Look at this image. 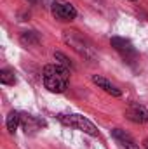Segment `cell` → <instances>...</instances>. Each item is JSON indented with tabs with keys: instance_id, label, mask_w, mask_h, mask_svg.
Instances as JSON below:
<instances>
[{
	"instance_id": "obj_1",
	"label": "cell",
	"mask_w": 148,
	"mask_h": 149,
	"mask_svg": "<svg viewBox=\"0 0 148 149\" xmlns=\"http://www.w3.org/2000/svg\"><path fill=\"white\" fill-rule=\"evenodd\" d=\"M70 71L59 64H49L44 68V85L47 90L54 94H61L68 87Z\"/></svg>"
},
{
	"instance_id": "obj_2",
	"label": "cell",
	"mask_w": 148,
	"mask_h": 149,
	"mask_svg": "<svg viewBox=\"0 0 148 149\" xmlns=\"http://www.w3.org/2000/svg\"><path fill=\"white\" fill-rule=\"evenodd\" d=\"M58 118L66 127L77 128V130H80V132H84L87 135H92V137L98 135V127L91 120H87L85 116H82V114H59Z\"/></svg>"
},
{
	"instance_id": "obj_3",
	"label": "cell",
	"mask_w": 148,
	"mask_h": 149,
	"mask_svg": "<svg viewBox=\"0 0 148 149\" xmlns=\"http://www.w3.org/2000/svg\"><path fill=\"white\" fill-rule=\"evenodd\" d=\"M51 10H52V16L59 21H73L77 17V9L66 0H56Z\"/></svg>"
},
{
	"instance_id": "obj_4",
	"label": "cell",
	"mask_w": 148,
	"mask_h": 149,
	"mask_svg": "<svg viewBox=\"0 0 148 149\" xmlns=\"http://www.w3.org/2000/svg\"><path fill=\"white\" fill-rule=\"evenodd\" d=\"M110 43L124 59H132V57H136V49L132 47V43H131L129 40L120 38V37H113L110 40Z\"/></svg>"
},
{
	"instance_id": "obj_5",
	"label": "cell",
	"mask_w": 148,
	"mask_h": 149,
	"mask_svg": "<svg viewBox=\"0 0 148 149\" xmlns=\"http://www.w3.org/2000/svg\"><path fill=\"white\" fill-rule=\"evenodd\" d=\"M125 116H127V120H131L134 123H148V109L138 102H131L127 106Z\"/></svg>"
},
{
	"instance_id": "obj_6",
	"label": "cell",
	"mask_w": 148,
	"mask_h": 149,
	"mask_svg": "<svg viewBox=\"0 0 148 149\" xmlns=\"http://www.w3.org/2000/svg\"><path fill=\"white\" fill-rule=\"evenodd\" d=\"M111 137L115 139L117 146H118L120 149H140V146L132 141V137H131L125 130L113 128V130H111Z\"/></svg>"
},
{
	"instance_id": "obj_7",
	"label": "cell",
	"mask_w": 148,
	"mask_h": 149,
	"mask_svg": "<svg viewBox=\"0 0 148 149\" xmlns=\"http://www.w3.org/2000/svg\"><path fill=\"white\" fill-rule=\"evenodd\" d=\"M92 81L99 87V88H103L106 94H110V95H113V97H120V90L111 83V81H108L106 78H103V76H98V74H94L92 76Z\"/></svg>"
},
{
	"instance_id": "obj_8",
	"label": "cell",
	"mask_w": 148,
	"mask_h": 149,
	"mask_svg": "<svg viewBox=\"0 0 148 149\" xmlns=\"http://www.w3.org/2000/svg\"><path fill=\"white\" fill-rule=\"evenodd\" d=\"M21 121H23V116H21L18 111L9 113V114H7V120H5V127H7L9 134H14V132L18 130V127L21 125Z\"/></svg>"
},
{
	"instance_id": "obj_9",
	"label": "cell",
	"mask_w": 148,
	"mask_h": 149,
	"mask_svg": "<svg viewBox=\"0 0 148 149\" xmlns=\"http://www.w3.org/2000/svg\"><path fill=\"white\" fill-rule=\"evenodd\" d=\"M0 81H2L4 85H14V83H16L14 71H12V70H7V68L0 70Z\"/></svg>"
},
{
	"instance_id": "obj_10",
	"label": "cell",
	"mask_w": 148,
	"mask_h": 149,
	"mask_svg": "<svg viewBox=\"0 0 148 149\" xmlns=\"http://www.w3.org/2000/svg\"><path fill=\"white\" fill-rule=\"evenodd\" d=\"M54 59H56V64H59V66H63V68H66V70L72 68V63H70V59H68L65 54L56 52V54H54Z\"/></svg>"
},
{
	"instance_id": "obj_11",
	"label": "cell",
	"mask_w": 148,
	"mask_h": 149,
	"mask_svg": "<svg viewBox=\"0 0 148 149\" xmlns=\"http://www.w3.org/2000/svg\"><path fill=\"white\" fill-rule=\"evenodd\" d=\"M21 42L25 43V45H32V43H37L38 38L35 35V31H25L23 35H21Z\"/></svg>"
},
{
	"instance_id": "obj_12",
	"label": "cell",
	"mask_w": 148,
	"mask_h": 149,
	"mask_svg": "<svg viewBox=\"0 0 148 149\" xmlns=\"http://www.w3.org/2000/svg\"><path fill=\"white\" fill-rule=\"evenodd\" d=\"M145 149H148V137L145 139Z\"/></svg>"
},
{
	"instance_id": "obj_13",
	"label": "cell",
	"mask_w": 148,
	"mask_h": 149,
	"mask_svg": "<svg viewBox=\"0 0 148 149\" xmlns=\"http://www.w3.org/2000/svg\"><path fill=\"white\" fill-rule=\"evenodd\" d=\"M28 2H35V0H28Z\"/></svg>"
},
{
	"instance_id": "obj_14",
	"label": "cell",
	"mask_w": 148,
	"mask_h": 149,
	"mask_svg": "<svg viewBox=\"0 0 148 149\" xmlns=\"http://www.w3.org/2000/svg\"><path fill=\"white\" fill-rule=\"evenodd\" d=\"M131 2H134V0H131Z\"/></svg>"
}]
</instances>
